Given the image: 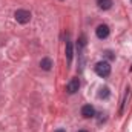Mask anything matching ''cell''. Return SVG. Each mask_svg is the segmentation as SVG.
<instances>
[{"mask_svg": "<svg viewBox=\"0 0 132 132\" xmlns=\"http://www.w3.org/2000/svg\"><path fill=\"white\" fill-rule=\"evenodd\" d=\"M95 74L98 75V77H108L109 74H111V65H109V62H106V60H103V62H98L97 65H95Z\"/></svg>", "mask_w": 132, "mask_h": 132, "instance_id": "cell-1", "label": "cell"}, {"mask_svg": "<svg viewBox=\"0 0 132 132\" xmlns=\"http://www.w3.org/2000/svg\"><path fill=\"white\" fill-rule=\"evenodd\" d=\"M14 17H15V20H17L19 23L26 25V23L31 20V12L26 11V9H17V11L14 12Z\"/></svg>", "mask_w": 132, "mask_h": 132, "instance_id": "cell-2", "label": "cell"}, {"mask_svg": "<svg viewBox=\"0 0 132 132\" xmlns=\"http://www.w3.org/2000/svg\"><path fill=\"white\" fill-rule=\"evenodd\" d=\"M109 32H111V29H109L108 25H98L97 29H95V34H97V37H98L100 40L108 38V37H109Z\"/></svg>", "mask_w": 132, "mask_h": 132, "instance_id": "cell-3", "label": "cell"}, {"mask_svg": "<svg viewBox=\"0 0 132 132\" xmlns=\"http://www.w3.org/2000/svg\"><path fill=\"white\" fill-rule=\"evenodd\" d=\"M78 88H80V80L75 77V78H72L68 85H66V91L69 92V94H75L77 91H78Z\"/></svg>", "mask_w": 132, "mask_h": 132, "instance_id": "cell-4", "label": "cell"}, {"mask_svg": "<svg viewBox=\"0 0 132 132\" xmlns=\"http://www.w3.org/2000/svg\"><path fill=\"white\" fill-rule=\"evenodd\" d=\"M81 115H83L85 118H92V117H95V108H94L92 104H85V106L81 108Z\"/></svg>", "mask_w": 132, "mask_h": 132, "instance_id": "cell-5", "label": "cell"}, {"mask_svg": "<svg viewBox=\"0 0 132 132\" xmlns=\"http://www.w3.org/2000/svg\"><path fill=\"white\" fill-rule=\"evenodd\" d=\"M97 5H98L100 9H111L112 8V0H97Z\"/></svg>", "mask_w": 132, "mask_h": 132, "instance_id": "cell-6", "label": "cell"}, {"mask_svg": "<svg viewBox=\"0 0 132 132\" xmlns=\"http://www.w3.org/2000/svg\"><path fill=\"white\" fill-rule=\"evenodd\" d=\"M40 66H42V69H45V71H49V69H51V66H52L51 59H42Z\"/></svg>", "mask_w": 132, "mask_h": 132, "instance_id": "cell-7", "label": "cell"}, {"mask_svg": "<svg viewBox=\"0 0 132 132\" xmlns=\"http://www.w3.org/2000/svg\"><path fill=\"white\" fill-rule=\"evenodd\" d=\"M66 57H68V62L72 60V43L69 40L66 42Z\"/></svg>", "mask_w": 132, "mask_h": 132, "instance_id": "cell-8", "label": "cell"}, {"mask_svg": "<svg viewBox=\"0 0 132 132\" xmlns=\"http://www.w3.org/2000/svg\"><path fill=\"white\" fill-rule=\"evenodd\" d=\"M98 97H100V98H108V97H109V89H108L106 86L100 89V92H98Z\"/></svg>", "mask_w": 132, "mask_h": 132, "instance_id": "cell-9", "label": "cell"}, {"mask_svg": "<svg viewBox=\"0 0 132 132\" xmlns=\"http://www.w3.org/2000/svg\"><path fill=\"white\" fill-rule=\"evenodd\" d=\"M55 132H66V131H63V129H59V131H55Z\"/></svg>", "mask_w": 132, "mask_h": 132, "instance_id": "cell-10", "label": "cell"}, {"mask_svg": "<svg viewBox=\"0 0 132 132\" xmlns=\"http://www.w3.org/2000/svg\"><path fill=\"white\" fill-rule=\"evenodd\" d=\"M78 132H88V131H78Z\"/></svg>", "mask_w": 132, "mask_h": 132, "instance_id": "cell-11", "label": "cell"}]
</instances>
